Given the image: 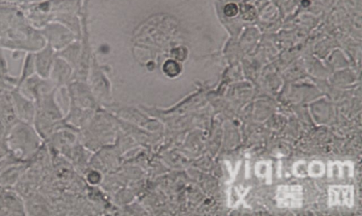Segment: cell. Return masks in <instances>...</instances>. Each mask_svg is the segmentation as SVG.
Segmentation results:
<instances>
[{"mask_svg": "<svg viewBox=\"0 0 362 216\" xmlns=\"http://www.w3.org/2000/svg\"><path fill=\"white\" fill-rule=\"evenodd\" d=\"M4 141L10 153L23 162L39 149L43 139L33 124L18 121L9 129Z\"/></svg>", "mask_w": 362, "mask_h": 216, "instance_id": "obj_1", "label": "cell"}, {"mask_svg": "<svg viewBox=\"0 0 362 216\" xmlns=\"http://www.w3.org/2000/svg\"><path fill=\"white\" fill-rule=\"evenodd\" d=\"M29 23L22 9L16 4L0 1V37H6Z\"/></svg>", "mask_w": 362, "mask_h": 216, "instance_id": "obj_2", "label": "cell"}, {"mask_svg": "<svg viewBox=\"0 0 362 216\" xmlns=\"http://www.w3.org/2000/svg\"><path fill=\"white\" fill-rule=\"evenodd\" d=\"M47 44L40 31L35 35L28 38L0 37V49L12 52V57L18 59L23 54L34 53Z\"/></svg>", "mask_w": 362, "mask_h": 216, "instance_id": "obj_3", "label": "cell"}, {"mask_svg": "<svg viewBox=\"0 0 362 216\" xmlns=\"http://www.w3.org/2000/svg\"><path fill=\"white\" fill-rule=\"evenodd\" d=\"M9 95L18 121L33 124L36 112L35 101L17 88L11 90Z\"/></svg>", "mask_w": 362, "mask_h": 216, "instance_id": "obj_4", "label": "cell"}, {"mask_svg": "<svg viewBox=\"0 0 362 216\" xmlns=\"http://www.w3.org/2000/svg\"><path fill=\"white\" fill-rule=\"evenodd\" d=\"M53 86L49 78H42L35 73L24 80L17 88L35 102L42 96L54 90Z\"/></svg>", "mask_w": 362, "mask_h": 216, "instance_id": "obj_5", "label": "cell"}, {"mask_svg": "<svg viewBox=\"0 0 362 216\" xmlns=\"http://www.w3.org/2000/svg\"><path fill=\"white\" fill-rule=\"evenodd\" d=\"M55 50L47 43L41 49L34 52L35 73L48 78L55 59Z\"/></svg>", "mask_w": 362, "mask_h": 216, "instance_id": "obj_6", "label": "cell"}, {"mask_svg": "<svg viewBox=\"0 0 362 216\" xmlns=\"http://www.w3.org/2000/svg\"><path fill=\"white\" fill-rule=\"evenodd\" d=\"M26 214L21 199L13 191H0V215H23Z\"/></svg>", "mask_w": 362, "mask_h": 216, "instance_id": "obj_7", "label": "cell"}, {"mask_svg": "<svg viewBox=\"0 0 362 216\" xmlns=\"http://www.w3.org/2000/svg\"><path fill=\"white\" fill-rule=\"evenodd\" d=\"M38 30L46 42L55 51L62 48L66 42V34L63 27L56 21H52Z\"/></svg>", "mask_w": 362, "mask_h": 216, "instance_id": "obj_8", "label": "cell"}, {"mask_svg": "<svg viewBox=\"0 0 362 216\" xmlns=\"http://www.w3.org/2000/svg\"><path fill=\"white\" fill-rule=\"evenodd\" d=\"M279 207L298 208L302 203V188L299 186H281L276 193Z\"/></svg>", "mask_w": 362, "mask_h": 216, "instance_id": "obj_9", "label": "cell"}, {"mask_svg": "<svg viewBox=\"0 0 362 216\" xmlns=\"http://www.w3.org/2000/svg\"><path fill=\"white\" fill-rule=\"evenodd\" d=\"M330 205H346L351 207L354 203L352 186H332L329 189Z\"/></svg>", "mask_w": 362, "mask_h": 216, "instance_id": "obj_10", "label": "cell"}, {"mask_svg": "<svg viewBox=\"0 0 362 216\" xmlns=\"http://www.w3.org/2000/svg\"><path fill=\"white\" fill-rule=\"evenodd\" d=\"M6 59L0 49V96L9 93L17 87L18 76L10 74Z\"/></svg>", "mask_w": 362, "mask_h": 216, "instance_id": "obj_11", "label": "cell"}, {"mask_svg": "<svg viewBox=\"0 0 362 216\" xmlns=\"http://www.w3.org/2000/svg\"><path fill=\"white\" fill-rule=\"evenodd\" d=\"M0 119L8 131L18 121L9 93L0 96Z\"/></svg>", "mask_w": 362, "mask_h": 216, "instance_id": "obj_12", "label": "cell"}, {"mask_svg": "<svg viewBox=\"0 0 362 216\" xmlns=\"http://www.w3.org/2000/svg\"><path fill=\"white\" fill-rule=\"evenodd\" d=\"M24 167L21 162L11 163L0 172V186L8 187L13 186L23 173Z\"/></svg>", "mask_w": 362, "mask_h": 216, "instance_id": "obj_13", "label": "cell"}, {"mask_svg": "<svg viewBox=\"0 0 362 216\" xmlns=\"http://www.w3.org/2000/svg\"><path fill=\"white\" fill-rule=\"evenodd\" d=\"M35 73L34 53H26L24 56L20 74L18 76L16 88L19 87L24 80Z\"/></svg>", "mask_w": 362, "mask_h": 216, "instance_id": "obj_14", "label": "cell"}, {"mask_svg": "<svg viewBox=\"0 0 362 216\" xmlns=\"http://www.w3.org/2000/svg\"><path fill=\"white\" fill-rule=\"evenodd\" d=\"M308 174L311 176H320L324 174L325 167L323 163L319 161H314L308 167Z\"/></svg>", "mask_w": 362, "mask_h": 216, "instance_id": "obj_15", "label": "cell"}, {"mask_svg": "<svg viewBox=\"0 0 362 216\" xmlns=\"http://www.w3.org/2000/svg\"><path fill=\"white\" fill-rule=\"evenodd\" d=\"M255 172L258 176L268 177L271 174V166L266 162H259L255 166Z\"/></svg>", "mask_w": 362, "mask_h": 216, "instance_id": "obj_16", "label": "cell"}, {"mask_svg": "<svg viewBox=\"0 0 362 216\" xmlns=\"http://www.w3.org/2000/svg\"><path fill=\"white\" fill-rule=\"evenodd\" d=\"M163 69L168 75L174 76L179 73L180 66L175 61L168 60L163 66Z\"/></svg>", "mask_w": 362, "mask_h": 216, "instance_id": "obj_17", "label": "cell"}, {"mask_svg": "<svg viewBox=\"0 0 362 216\" xmlns=\"http://www.w3.org/2000/svg\"><path fill=\"white\" fill-rule=\"evenodd\" d=\"M223 11L226 16L234 17L238 12V7L235 3H229L225 6Z\"/></svg>", "mask_w": 362, "mask_h": 216, "instance_id": "obj_18", "label": "cell"}, {"mask_svg": "<svg viewBox=\"0 0 362 216\" xmlns=\"http://www.w3.org/2000/svg\"><path fill=\"white\" fill-rule=\"evenodd\" d=\"M293 173H295L297 176H305V162H298L296 163L295 167H293Z\"/></svg>", "mask_w": 362, "mask_h": 216, "instance_id": "obj_19", "label": "cell"}, {"mask_svg": "<svg viewBox=\"0 0 362 216\" xmlns=\"http://www.w3.org/2000/svg\"><path fill=\"white\" fill-rule=\"evenodd\" d=\"M11 153L4 140H0V160L6 158Z\"/></svg>", "mask_w": 362, "mask_h": 216, "instance_id": "obj_20", "label": "cell"}, {"mask_svg": "<svg viewBox=\"0 0 362 216\" xmlns=\"http://www.w3.org/2000/svg\"><path fill=\"white\" fill-rule=\"evenodd\" d=\"M40 1H42V0H0V1L11 3L13 4L18 5V6L29 4L37 2Z\"/></svg>", "mask_w": 362, "mask_h": 216, "instance_id": "obj_21", "label": "cell"}, {"mask_svg": "<svg viewBox=\"0 0 362 216\" xmlns=\"http://www.w3.org/2000/svg\"><path fill=\"white\" fill-rule=\"evenodd\" d=\"M8 131V128L0 119V140H4Z\"/></svg>", "mask_w": 362, "mask_h": 216, "instance_id": "obj_22", "label": "cell"}]
</instances>
